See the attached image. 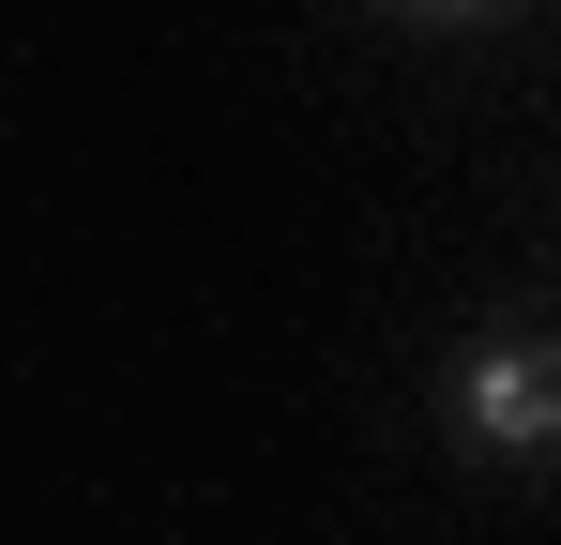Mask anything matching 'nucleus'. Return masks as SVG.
I'll list each match as a JSON object with an SVG mask.
<instances>
[{
    "mask_svg": "<svg viewBox=\"0 0 561 545\" xmlns=\"http://www.w3.org/2000/svg\"><path fill=\"white\" fill-rule=\"evenodd\" d=\"M440 425H456L485 469H547V454H561V349H547V334H485V349H456Z\"/></svg>",
    "mask_w": 561,
    "mask_h": 545,
    "instance_id": "nucleus-1",
    "label": "nucleus"
},
{
    "mask_svg": "<svg viewBox=\"0 0 561 545\" xmlns=\"http://www.w3.org/2000/svg\"><path fill=\"white\" fill-rule=\"evenodd\" d=\"M394 15H410V31H501L516 0H394Z\"/></svg>",
    "mask_w": 561,
    "mask_h": 545,
    "instance_id": "nucleus-2",
    "label": "nucleus"
}]
</instances>
